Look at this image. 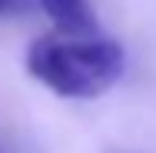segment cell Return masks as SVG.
I'll return each instance as SVG.
<instances>
[{"mask_svg": "<svg viewBox=\"0 0 156 153\" xmlns=\"http://www.w3.org/2000/svg\"><path fill=\"white\" fill-rule=\"evenodd\" d=\"M27 70L33 80H40L47 90L70 97V100H90L106 93L123 77V50L113 40L103 37H40L27 53Z\"/></svg>", "mask_w": 156, "mask_h": 153, "instance_id": "6da1fadb", "label": "cell"}, {"mask_svg": "<svg viewBox=\"0 0 156 153\" xmlns=\"http://www.w3.org/2000/svg\"><path fill=\"white\" fill-rule=\"evenodd\" d=\"M37 3L60 33H73V37L96 33V17L87 0H37Z\"/></svg>", "mask_w": 156, "mask_h": 153, "instance_id": "7a4b0ae2", "label": "cell"}, {"mask_svg": "<svg viewBox=\"0 0 156 153\" xmlns=\"http://www.w3.org/2000/svg\"><path fill=\"white\" fill-rule=\"evenodd\" d=\"M23 7V0H0V17H10Z\"/></svg>", "mask_w": 156, "mask_h": 153, "instance_id": "3957f363", "label": "cell"}, {"mask_svg": "<svg viewBox=\"0 0 156 153\" xmlns=\"http://www.w3.org/2000/svg\"><path fill=\"white\" fill-rule=\"evenodd\" d=\"M0 153H13L10 147H7V143H3V137H0Z\"/></svg>", "mask_w": 156, "mask_h": 153, "instance_id": "277c9868", "label": "cell"}]
</instances>
